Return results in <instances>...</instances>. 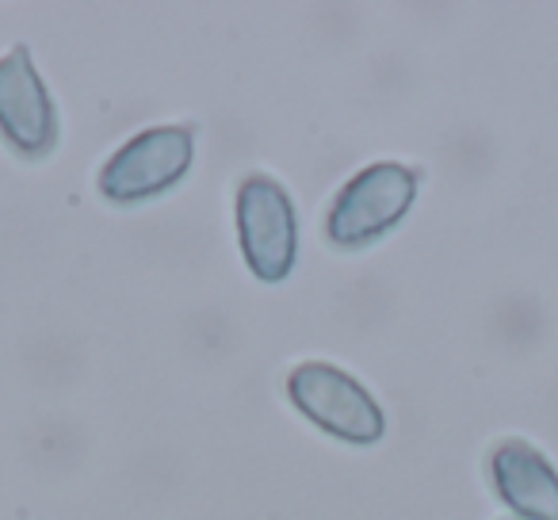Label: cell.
Returning a JSON list of instances; mask_svg holds the SVG:
<instances>
[{
  "label": "cell",
  "instance_id": "cell-6",
  "mask_svg": "<svg viewBox=\"0 0 558 520\" xmlns=\"http://www.w3.org/2000/svg\"><path fill=\"white\" fill-rule=\"evenodd\" d=\"M494 489L524 520H558V471L535 444L505 440L489 456Z\"/></svg>",
  "mask_w": 558,
  "mask_h": 520
},
{
  "label": "cell",
  "instance_id": "cell-3",
  "mask_svg": "<svg viewBox=\"0 0 558 520\" xmlns=\"http://www.w3.org/2000/svg\"><path fill=\"white\" fill-rule=\"evenodd\" d=\"M238 233L256 280H288L299 253V218L288 188L264 172H248L238 188Z\"/></svg>",
  "mask_w": 558,
  "mask_h": 520
},
{
  "label": "cell",
  "instance_id": "cell-4",
  "mask_svg": "<svg viewBox=\"0 0 558 520\" xmlns=\"http://www.w3.org/2000/svg\"><path fill=\"white\" fill-rule=\"evenodd\" d=\"M195 142L187 126H149L111 154L100 169V195L111 203H142L187 177Z\"/></svg>",
  "mask_w": 558,
  "mask_h": 520
},
{
  "label": "cell",
  "instance_id": "cell-1",
  "mask_svg": "<svg viewBox=\"0 0 558 520\" xmlns=\"http://www.w3.org/2000/svg\"><path fill=\"white\" fill-rule=\"evenodd\" d=\"M417 184V169L398 161H375L367 169H360L337 192L333 207L326 215L329 241L337 249H367L372 241H379L413 207Z\"/></svg>",
  "mask_w": 558,
  "mask_h": 520
},
{
  "label": "cell",
  "instance_id": "cell-2",
  "mask_svg": "<svg viewBox=\"0 0 558 520\" xmlns=\"http://www.w3.org/2000/svg\"><path fill=\"white\" fill-rule=\"evenodd\" d=\"M288 395L303 418H311L329 436L349 444H375L387 433L379 402L372 390L349 372L326 364V360H306L288 375Z\"/></svg>",
  "mask_w": 558,
  "mask_h": 520
},
{
  "label": "cell",
  "instance_id": "cell-5",
  "mask_svg": "<svg viewBox=\"0 0 558 520\" xmlns=\"http://www.w3.org/2000/svg\"><path fill=\"white\" fill-rule=\"evenodd\" d=\"M0 134L20 157H32V161L58 146L54 100L27 47H12L0 58Z\"/></svg>",
  "mask_w": 558,
  "mask_h": 520
}]
</instances>
